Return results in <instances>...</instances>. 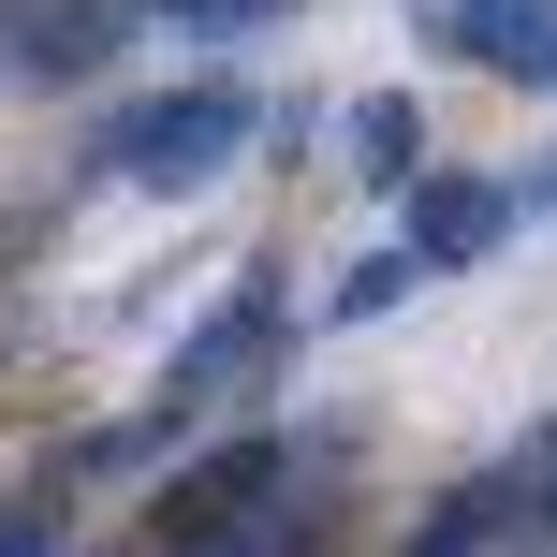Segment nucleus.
<instances>
[{
    "mask_svg": "<svg viewBox=\"0 0 557 557\" xmlns=\"http://www.w3.org/2000/svg\"><path fill=\"white\" fill-rule=\"evenodd\" d=\"M250 133H264L250 88H235V74H191V88H162V103H133L103 133V176H117V191H206Z\"/></svg>",
    "mask_w": 557,
    "mask_h": 557,
    "instance_id": "obj_1",
    "label": "nucleus"
},
{
    "mask_svg": "<svg viewBox=\"0 0 557 557\" xmlns=\"http://www.w3.org/2000/svg\"><path fill=\"white\" fill-rule=\"evenodd\" d=\"M278 470H294L278 441H221L206 470H176V484H162V557H191V543H235V529H264V513H278Z\"/></svg>",
    "mask_w": 557,
    "mask_h": 557,
    "instance_id": "obj_2",
    "label": "nucleus"
},
{
    "mask_svg": "<svg viewBox=\"0 0 557 557\" xmlns=\"http://www.w3.org/2000/svg\"><path fill=\"white\" fill-rule=\"evenodd\" d=\"M133 45V0H0V74L29 88H74Z\"/></svg>",
    "mask_w": 557,
    "mask_h": 557,
    "instance_id": "obj_3",
    "label": "nucleus"
},
{
    "mask_svg": "<svg viewBox=\"0 0 557 557\" xmlns=\"http://www.w3.org/2000/svg\"><path fill=\"white\" fill-rule=\"evenodd\" d=\"M396 206H411V235H396V250H411L425 278L484 264V250H499V235H513V191H499V176H411V191H396Z\"/></svg>",
    "mask_w": 557,
    "mask_h": 557,
    "instance_id": "obj_4",
    "label": "nucleus"
},
{
    "mask_svg": "<svg viewBox=\"0 0 557 557\" xmlns=\"http://www.w3.org/2000/svg\"><path fill=\"white\" fill-rule=\"evenodd\" d=\"M264 337H278V278H235V294L206 308L191 337H176V382H162V396H176V411H206V396H235V367H250Z\"/></svg>",
    "mask_w": 557,
    "mask_h": 557,
    "instance_id": "obj_5",
    "label": "nucleus"
},
{
    "mask_svg": "<svg viewBox=\"0 0 557 557\" xmlns=\"http://www.w3.org/2000/svg\"><path fill=\"white\" fill-rule=\"evenodd\" d=\"M441 45L470 59V74L557 88V0H441Z\"/></svg>",
    "mask_w": 557,
    "mask_h": 557,
    "instance_id": "obj_6",
    "label": "nucleus"
},
{
    "mask_svg": "<svg viewBox=\"0 0 557 557\" xmlns=\"http://www.w3.org/2000/svg\"><path fill=\"white\" fill-rule=\"evenodd\" d=\"M513 529H543L529 470H470L455 499H425V529L396 543V557H513Z\"/></svg>",
    "mask_w": 557,
    "mask_h": 557,
    "instance_id": "obj_7",
    "label": "nucleus"
},
{
    "mask_svg": "<svg viewBox=\"0 0 557 557\" xmlns=\"http://www.w3.org/2000/svg\"><path fill=\"white\" fill-rule=\"evenodd\" d=\"M352 176H367V191H411V176H425V103H411V88L352 103Z\"/></svg>",
    "mask_w": 557,
    "mask_h": 557,
    "instance_id": "obj_8",
    "label": "nucleus"
},
{
    "mask_svg": "<svg viewBox=\"0 0 557 557\" xmlns=\"http://www.w3.org/2000/svg\"><path fill=\"white\" fill-rule=\"evenodd\" d=\"M162 29H206V45H235V29H278L294 0H147Z\"/></svg>",
    "mask_w": 557,
    "mask_h": 557,
    "instance_id": "obj_9",
    "label": "nucleus"
},
{
    "mask_svg": "<svg viewBox=\"0 0 557 557\" xmlns=\"http://www.w3.org/2000/svg\"><path fill=\"white\" fill-rule=\"evenodd\" d=\"M411 278H425L411 250H367L352 278H337V323H382V308H396V294H411Z\"/></svg>",
    "mask_w": 557,
    "mask_h": 557,
    "instance_id": "obj_10",
    "label": "nucleus"
},
{
    "mask_svg": "<svg viewBox=\"0 0 557 557\" xmlns=\"http://www.w3.org/2000/svg\"><path fill=\"white\" fill-rule=\"evenodd\" d=\"M0 557H59V513H45V499H15V513H0Z\"/></svg>",
    "mask_w": 557,
    "mask_h": 557,
    "instance_id": "obj_11",
    "label": "nucleus"
},
{
    "mask_svg": "<svg viewBox=\"0 0 557 557\" xmlns=\"http://www.w3.org/2000/svg\"><path fill=\"white\" fill-rule=\"evenodd\" d=\"M513 470H529V499H543V529H557V425H543L529 455H513Z\"/></svg>",
    "mask_w": 557,
    "mask_h": 557,
    "instance_id": "obj_12",
    "label": "nucleus"
},
{
    "mask_svg": "<svg viewBox=\"0 0 557 557\" xmlns=\"http://www.w3.org/2000/svg\"><path fill=\"white\" fill-rule=\"evenodd\" d=\"M543 206H557V176H543Z\"/></svg>",
    "mask_w": 557,
    "mask_h": 557,
    "instance_id": "obj_13",
    "label": "nucleus"
}]
</instances>
